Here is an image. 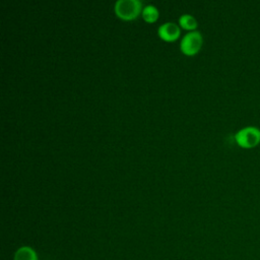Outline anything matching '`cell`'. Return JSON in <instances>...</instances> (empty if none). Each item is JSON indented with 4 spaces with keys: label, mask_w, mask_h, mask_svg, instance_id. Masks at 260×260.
I'll list each match as a JSON object with an SVG mask.
<instances>
[{
    "label": "cell",
    "mask_w": 260,
    "mask_h": 260,
    "mask_svg": "<svg viewBox=\"0 0 260 260\" xmlns=\"http://www.w3.org/2000/svg\"><path fill=\"white\" fill-rule=\"evenodd\" d=\"M179 24L185 28V29H192L196 28L197 26V21L196 19L191 15V14H183L179 17Z\"/></svg>",
    "instance_id": "obj_7"
},
{
    "label": "cell",
    "mask_w": 260,
    "mask_h": 260,
    "mask_svg": "<svg viewBox=\"0 0 260 260\" xmlns=\"http://www.w3.org/2000/svg\"><path fill=\"white\" fill-rule=\"evenodd\" d=\"M158 36L166 42H174L180 36V27L174 22H165L157 29Z\"/></svg>",
    "instance_id": "obj_4"
},
{
    "label": "cell",
    "mask_w": 260,
    "mask_h": 260,
    "mask_svg": "<svg viewBox=\"0 0 260 260\" xmlns=\"http://www.w3.org/2000/svg\"><path fill=\"white\" fill-rule=\"evenodd\" d=\"M202 42L201 34L198 30H192L183 37L180 43V49L185 55L192 56L199 52Z\"/></svg>",
    "instance_id": "obj_2"
},
{
    "label": "cell",
    "mask_w": 260,
    "mask_h": 260,
    "mask_svg": "<svg viewBox=\"0 0 260 260\" xmlns=\"http://www.w3.org/2000/svg\"><path fill=\"white\" fill-rule=\"evenodd\" d=\"M142 9L139 0H118L114 5L116 15L124 20L135 19L142 12Z\"/></svg>",
    "instance_id": "obj_1"
},
{
    "label": "cell",
    "mask_w": 260,
    "mask_h": 260,
    "mask_svg": "<svg viewBox=\"0 0 260 260\" xmlns=\"http://www.w3.org/2000/svg\"><path fill=\"white\" fill-rule=\"evenodd\" d=\"M142 17L143 19L148 22V23H152L154 21L157 20L158 18V10L155 6L153 5H146L143 9H142Z\"/></svg>",
    "instance_id": "obj_6"
},
{
    "label": "cell",
    "mask_w": 260,
    "mask_h": 260,
    "mask_svg": "<svg viewBox=\"0 0 260 260\" xmlns=\"http://www.w3.org/2000/svg\"><path fill=\"white\" fill-rule=\"evenodd\" d=\"M14 260H38V256L32 248L25 246L16 251Z\"/></svg>",
    "instance_id": "obj_5"
},
{
    "label": "cell",
    "mask_w": 260,
    "mask_h": 260,
    "mask_svg": "<svg viewBox=\"0 0 260 260\" xmlns=\"http://www.w3.org/2000/svg\"><path fill=\"white\" fill-rule=\"evenodd\" d=\"M235 139L241 147H254L260 142V130L255 127L243 128L236 134Z\"/></svg>",
    "instance_id": "obj_3"
}]
</instances>
